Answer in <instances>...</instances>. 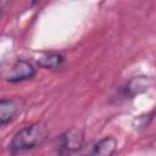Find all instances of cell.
I'll use <instances>...</instances> for the list:
<instances>
[{"label":"cell","instance_id":"obj_1","mask_svg":"<svg viewBox=\"0 0 156 156\" xmlns=\"http://www.w3.org/2000/svg\"><path fill=\"white\" fill-rule=\"evenodd\" d=\"M49 136V129L45 123L37 122L20 129L10 143L12 152H22L40 146Z\"/></svg>","mask_w":156,"mask_h":156},{"label":"cell","instance_id":"obj_2","mask_svg":"<svg viewBox=\"0 0 156 156\" xmlns=\"http://www.w3.org/2000/svg\"><path fill=\"white\" fill-rule=\"evenodd\" d=\"M84 143V134L83 130L79 128H69L66 130L58 140V152L62 156H68L79 149H82Z\"/></svg>","mask_w":156,"mask_h":156},{"label":"cell","instance_id":"obj_8","mask_svg":"<svg viewBox=\"0 0 156 156\" xmlns=\"http://www.w3.org/2000/svg\"><path fill=\"white\" fill-rule=\"evenodd\" d=\"M4 5H5V2H4V1H0V11L2 10V7H4Z\"/></svg>","mask_w":156,"mask_h":156},{"label":"cell","instance_id":"obj_4","mask_svg":"<svg viewBox=\"0 0 156 156\" xmlns=\"http://www.w3.org/2000/svg\"><path fill=\"white\" fill-rule=\"evenodd\" d=\"M117 149V140L113 136H105L93 144L84 156H112Z\"/></svg>","mask_w":156,"mask_h":156},{"label":"cell","instance_id":"obj_3","mask_svg":"<svg viewBox=\"0 0 156 156\" xmlns=\"http://www.w3.org/2000/svg\"><path fill=\"white\" fill-rule=\"evenodd\" d=\"M34 76H35V68L32 66V63H29L26 60H18L12 66L11 71L6 76V79L9 82L17 83V82L30 79Z\"/></svg>","mask_w":156,"mask_h":156},{"label":"cell","instance_id":"obj_9","mask_svg":"<svg viewBox=\"0 0 156 156\" xmlns=\"http://www.w3.org/2000/svg\"><path fill=\"white\" fill-rule=\"evenodd\" d=\"M0 72H1V66H0Z\"/></svg>","mask_w":156,"mask_h":156},{"label":"cell","instance_id":"obj_5","mask_svg":"<svg viewBox=\"0 0 156 156\" xmlns=\"http://www.w3.org/2000/svg\"><path fill=\"white\" fill-rule=\"evenodd\" d=\"M21 110L20 102L16 99H0V127L10 123L18 111Z\"/></svg>","mask_w":156,"mask_h":156},{"label":"cell","instance_id":"obj_7","mask_svg":"<svg viewBox=\"0 0 156 156\" xmlns=\"http://www.w3.org/2000/svg\"><path fill=\"white\" fill-rule=\"evenodd\" d=\"M150 83H151V79L147 78V77H146V78H145V77H136V78H133V79L128 83V85H127V88H126V91H127L130 96H134L135 94H139V93L146 90Z\"/></svg>","mask_w":156,"mask_h":156},{"label":"cell","instance_id":"obj_6","mask_svg":"<svg viewBox=\"0 0 156 156\" xmlns=\"http://www.w3.org/2000/svg\"><path fill=\"white\" fill-rule=\"evenodd\" d=\"M63 62H65V57L57 52H45L37 60V63L40 67L48 69L60 68L63 65Z\"/></svg>","mask_w":156,"mask_h":156}]
</instances>
